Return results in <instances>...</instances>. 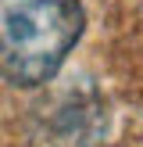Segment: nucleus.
Listing matches in <instances>:
<instances>
[{"label": "nucleus", "instance_id": "1", "mask_svg": "<svg viewBox=\"0 0 143 147\" xmlns=\"http://www.w3.org/2000/svg\"><path fill=\"white\" fill-rule=\"evenodd\" d=\"M86 32L82 0H0V79L39 86Z\"/></svg>", "mask_w": 143, "mask_h": 147}]
</instances>
